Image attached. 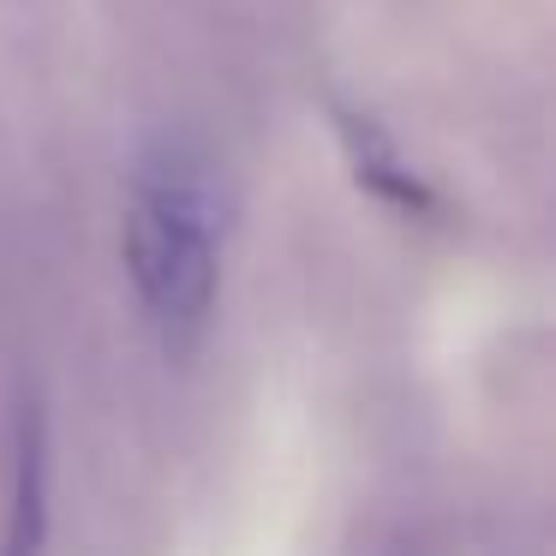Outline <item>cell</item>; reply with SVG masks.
Segmentation results:
<instances>
[{
    "label": "cell",
    "mask_w": 556,
    "mask_h": 556,
    "mask_svg": "<svg viewBox=\"0 0 556 556\" xmlns=\"http://www.w3.org/2000/svg\"><path fill=\"white\" fill-rule=\"evenodd\" d=\"M222 240H228V192L204 150L174 138L144 150L121 222V257L138 312L168 359H186L216 317Z\"/></svg>",
    "instance_id": "cell-1"
},
{
    "label": "cell",
    "mask_w": 556,
    "mask_h": 556,
    "mask_svg": "<svg viewBox=\"0 0 556 556\" xmlns=\"http://www.w3.org/2000/svg\"><path fill=\"white\" fill-rule=\"evenodd\" d=\"M42 544H49V419L25 395L13 413V472H7L0 556H42Z\"/></svg>",
    "instance_id": "cell-2"
}]
</instances>
